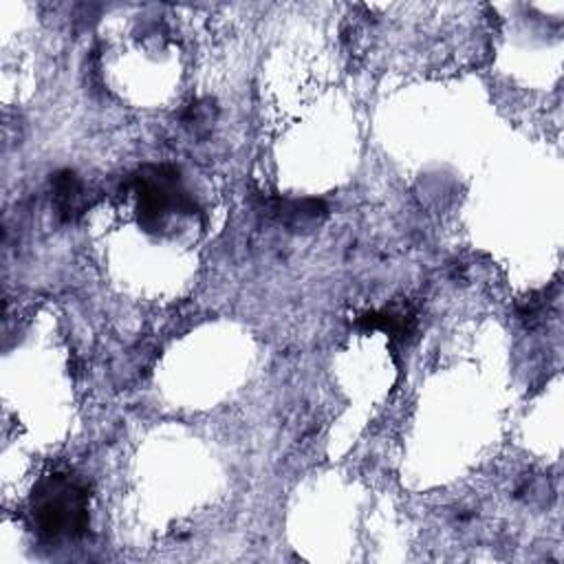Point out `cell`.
<instances>
[{
    "mask_svg": "<svg viewBox=\"0 0 564 564\" xmlns=\"http://www.w3.org/2000/svg\"><path fill=\"white\" fill-rule=\"evenodd\" d=\"M35 520L46 535H79L86 527V494L68 478H51L35 498Z\"/></svg>",
    "mask_w": 564,
    "mask_h": 564,
    "instance_id": "6da1fadb",
    "label": "cell"
},
{
    "mask_svg": "<svg viewBox=\"0 0 564 564\" xmlns=\"http://www.w3.org/2000/svg\"><path fill=\"white\" fill-rule=\"evenodd\" d=\"M53 196H55V207L59 212V216L70 218L82 200V187L79 181L75 178V174L70 172H62L55 176L53 181Z\"/></svg>",
    "mask_w": 564,
    "mask_h": 564,
    "instance_id": "7a4b0ae2",
    "label": "cell"
}]
</instances>
